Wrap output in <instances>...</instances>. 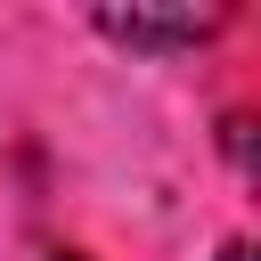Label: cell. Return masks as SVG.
Instances as JSON below:
<instances>
[{
    "label": "cell",
    "instance_id": "2",
    "mask_svg": "<svg viewBox=\"0 0 261 261\" xmlns=\"http://www.w3.org/2000/svg\"><path fill=\"white\" fill-rule=\"evenodd\" d=\"M220 261H253V245H245V237H237V245H220Z\"/></svg>",
    "mask_w": 261,
    "mask_h": 261
},
{
    "label": "cell",
    "instance_id": "3",
    "mask_svg": "<svg viewBox=\"0 0 261 261\" xmlns=\"http://www.w3.org/2000/svg\"><path fill=\"white\" fill-rule=\"evenodd\" d=\"M49 261H90V253H49Z\"/></svg>",
    "mask_w": 261,
    "mask_h": 261
},
{
    "label": "cell",
    "instance_id": "1",
    "mask_svg": "<svg viewBox=\"0 0 261 261\" xmlns=\"http://www.w3.org/2000/svg\"><path fill=\"white\" fill-rule=\"evenodd\" d=\"M98 33L106 41H130V49H196L220 33V8H179V16H147V8H98Z\"/></svg>",
    "mask_w": 261,
    "mask_h": 261
}]
</instances>
